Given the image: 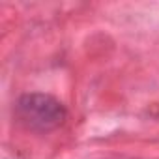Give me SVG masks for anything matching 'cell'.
Wrapping results in <instances>:
<instances>
[{
	"instance_id": "obj_1",
	"label": "cell",
	"mask_w": 159,
	"mask_h": 159,
	"mask_svg": "<svg viewBox=\"0 0 159 159\" xmlns=\"http://www.w3.org/2000/svg\"><path fill=\"white\" fill-rule=\"evenodd\" d=\"M19 114L26 125L39 131L54 129L66 118V111L62 103L45 94L23 96L19 101Z\"/></svg>"
}]
</instances>
